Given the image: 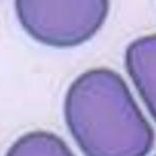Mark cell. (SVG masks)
<instances>
[{"instance_id": "cell-1", "label": "cell", "mask_w": 156, "mask_h": 156, "mask_svg": "<svg viewBox=\"0 0 156 156\" xmlns=\"http://www.w3.org/2000/svg\"><path fill=\"white\" fill-rule=\"evenodd\" d=\"M64 117L86 156H146L154 132L123 79L100 67L79 76L67 90Z\"/></svg>"}, {"instance_id": "cell-2", "label": "cell", "mask_w": 156, "mask_h": 156, "mask_svg": "<svg viewBox=\"0 0 156 156\" xmlns=\"http://www.w3.org/2000/svg\"><path fill=\"white\" fill-rule=\"evenodd\" d=\"M16 10L23 29L35 40L67 48L85 43L99 31L107 17L109 2L20 0Z\"/></svg>"}, {"instance_id": "cell-3", "label": "cell", "mask_w": 156, "mask_h": 156, "mask_svg": "<svg viewBox=\"0 0 156 156\" xmlns=\"http://www.w3.org/2000/svg\"><path fill=\"white\" fill-rule=\"evenodd\" d=\"M155 35L142 37L132 42L126 51V67L144 104L155 117Z\"/></svg>"}, {"instance_id": "cell-4", "label": "cell", "mask_w": 156, "mask_h": 156, "mask_svg": "<svg viewBox=\"0 0 156 156\" xmlns=\"http://www.w3.org/2000/svg\"><path fill=\"white\" fill-rule=\"evenodd\" d=\"M5 156H75L66 143L53 133L34 131L14 142Z\"/></svg>"}]
</instances>
